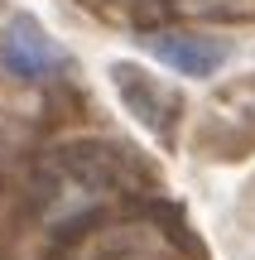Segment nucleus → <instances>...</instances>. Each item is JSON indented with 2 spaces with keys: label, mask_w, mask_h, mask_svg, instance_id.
<instances>
[{
  "label": "nucleus",
  "mask_w": 255,
  "mask_h": 260,
  "mask_svg": "<svg viewBox=\"0 0 255 260\" xmlns=\"http://www.w3.org/2000/svg\"><path fill=\"white\" fill-rule=\"evenodd\" d=\"M140 183H150V164L111 140H63L39 164V188L53 198L72 193L87 212L111 193H135Z\"/></svg>",
  "instance_id": "obj_1"
},
{
  "label": "nucleus",
  "mask_w": 255,
  "mask_h": 260,
  "mask_svg": "<svg viewBox=\"0 0 255 260\" xmlns=\"http://www.w3.org/2000/svg\"><path fill=\"white\" fill-rule=\"evenodd\" d=\"M111 82L116 92H121V102L130 106V116L140 121L150 135H173V125H178V92H173L169 82H159V77L150 73V68L140 63H111Z\"/></svg>",
  "instance_id": "obj_2"
},
{
  "label": "nucleus",
  "mask_w": 255,
  "mask_h": 260,
  "mask_svg": "<svg viewBox=\"0 0 255 260\" xmlns=\"http://www.w3.org/2000/svg\"><path fill=\"white\" fill-rule=\"evenodd\" d=\"M0 68L19 82H48L67 68V53L53 44V39L39 29V19L15 15L0 34Z\"/></svg>",
  "instance_id": "obj_3"
},
{
  "label": "nucleus",
  "mask_w": 255,
  "mask_h": 260,
  "mask_svg": "<svg viewBox=\"0 0 255 260\" xmlns=\"http://www.w3.org/2000/svg\"><path fill=\"white\" fill-rule=\"evenodd\" d=\"M150 53L159 63L178 68L188 77H212L231 58V44L217 34H193V29H173V34H150Z\"/></svg>",
  "instance_id": "obj_4"
}]
</instances>
